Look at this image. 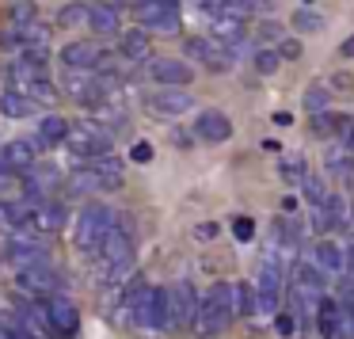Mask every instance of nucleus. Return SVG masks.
<instances>
[{
  "mask_svg": "<svg viewBox=\"0 0 354 339\" xmlns=\"http://www.w3.org/2000/svg\"><path fill=\"white\" fill-rule=\"evenodd\" d=\"M95 255H100V267H95L100 282H122V278L133 271V237H130V229H126L122 221L111 225L107 237H103L100 248H95Z\"/></svg>",
  "mask_w": 354,
  "mask_h": 339,
  "instance_id": "1",
  "label": "nucleus"
},
{
  "mask_svg": "<svg viewBox=\"0 0 354 339\" xmlns=\"http://www.w3.org/2000/svg\"><path fill=\"white\" fill-rule=\"evenodd\" d=\"M232 316H236V286L214 282L209 293L198 301V316H194L198 336H217V331H225L232 324Z\"/></svg>",
  "mask_w": 354,
  "mask_h": 339,
  "instance_id": "2",
  "label": "nucleus"
},
{
  "mask_svg": "<svg viewBox=\"0 0 354 339\" xmlns=\"http://www.w3.org/2000/svg\"><path fill=\"white\" fill-rule=\"evenodd\" d=\"M111 225H118V214L111 206H103V202H92V206L80 210L77 229H73V244H77L80 252L95 255V248H100V240L107 237Z\"/></svg>",
  "mask_w": 354,
  "mask_h": 339,
  "instance_id": "3",
  "label": "nucleus"
},
{
  "mask_svg": "<svg viewBox=\"0 0 354 339\" xmlns=\"http://www.w3.org/2000/svg\"><path fill=\"white\" fill-rule=\"evenodd\" d=\"M126 316H130L138 328H145V331H164V328H171V305H168V290L164 286H149L145 293H141L138 301H133L130 309H126Z\"/></svg>",
  "mask_w": 354,
  "mask_h": 339,
  "instance_id": "4",
  "label": "nucleus"
},
{
  "mask_svg": "<svg viewBox=\"0 0 354 339\" xmlns=\"http://www.w3.org/2000/svg\"><path fill=\"white\" fill-rule=\"evenodd\" d=\"M65 145H69V153L80 156V161H95V156L111 153V130L100 122H77L65 134Z\"/></svg>",
  "mask_w": 354,
  "mask_h": 339,
  "instance_id": "5",
  "label": "nucleus"
},
{
  "mask_svg": "<svg viewBox=\"0 0 354 339\" xmlns=\"http://www.w3.org/2000/svg\"><path fill=\"white\" fill-rule=\"evenodd\" d=\"M65 221H69V206L57 199H35L31 214H27V221L19 225L24 232H35V237H54V232L65 229Z\"/></svg>",
  "mask_w": 354,
  "mask_h": 339,
  "instance_id": "6",
  "label": "nucleus"
},
{
  "mask_svg": "<svg viewBox=\"0 0 354 339\" xmlns=\"http://www.w3.org/2000/svg\"><path fill=\"white\" fill-rule=\"evenodd\" d=\"M133 16H138V24L145 31L176 35L179 31V0H138Z\"/></svg>",
  "mask_w": 354,
  "mask_h": 339,
  "instance_id": "7",
  "label": "nucleus"
},
{
  "mask_svg": "<svg viewBox=\"0 0 354 339\" xmlns=\"http://www.w3.org/2000/svg\"><path fill=\"white\" fill-rule=\"evenodd\" d=\"M111 84H115L111 77H88V69H69L65 73V92H69L77 103H84V107H103Z\"/></svg>",
  "mask_w": 354,
  "mask_h": 339,
  "instance_id": "8",
  "label": "nucleus"
},
{
  "mask_svg": "<svg viewBox=\"0 0 354 339\" xmlns=\"http://www.w3.org/2000/svg\"><path fill=\"white\" fill-rule=\"evenodd\" d=\"M198 290L191 278H179L176 286H168V305H171V328H191L198 316Z\"/></svg>",
  "mask_w": 354,
  "mask_h": 339,
  "instance_id": "9",
  "label": "nucleus"
},
{
  "mask_svg": "<svg viewBox=\"0 0 354 339\" xmlns=\"http://www.w3.org/2000/svg\"><path fill=\"white\" fill-rule=\"evenodd\" d=\"M4 255H8V263H16V267H31V263H50V248L42 244V240L27 237L24 229L12 232V240L4 244Z\"/></svg>",
  "mask_w": 354,
  "mask_h": 339,
  "instance_id": "10",
  "label": "nucleus"
},
{
  "mask_svg": "<svg viewBox=\"0 0 354 339\" xmlns=\"http://www.w3.org/2000/svg\"><path fill=\"white\" fill-rule=\"evenodd\" d=\"M16 286L24 293H57L62 290V278H57V271L50 267V263H31V267H19L16 271Z\"/></svg>",
  "mask_w": 354,
  "mask_h": 339,
  "instance_id": "11",
  "label": "nucleus"
},
{
  "mask_svg": "<svg viewBox=\"0 0 354 339\" xmlns=\"http://www.w3.org/2000/svg\"><path fill=\"white\" fill-rule=\"evenodd\" d=\"M255 297H259L263 313H278V297H282V263L263 259L259 278H255Z\"/></svg>",
  "mask_w": 354,
  "mask_h": 339,
  "instance_id": "12",
  "label": "nucleus"
},
{
  "mask_svg": "<svg viewBox=\"0 0 354 339\" xmlns=\"http://www.w3.org/2000/svg\"><path fill=\"white\" fill-rule=\"evenodd\" d=\"M46 316H50V324H54L57 339H77V331H80V313H77V305H73L69 297H62V293L46 297Z\"/></svg>",
  "mask_w": 354,
  "mask_h": 339,
  "instance_id": "13",
  "label": "nucleus"
},
{
  "mask_svg": "<svg viewBox=\"0 0 354 339\" xmlns=\"http://www.w3.org/2000/svg\"><path fill=\"white\" fill-rule=\"evenodd\" d=\"M149 80L160 84V88H183L194 80V73H191V65L179 62V57H153V62H149Z\"/></svg>",
  "mask_w": 354,
  "mask_h": 339,
  "instance_id": "14",
  "label": "nucleus"
},
{
  "mask_svg": "<svg viewBox=\"0 0 354 339\" xmlns=\"http://www.w3.org/2000/svg\"><path fill=\"white\" fill-rule=\"evenodd\" d=\"M191 107H194V100L183 88H160V92L149 95V115H156V118H179Z\"/></svg>",
  "mask_w": 354,
  "mask_h": 339,
  "instance_id": "15",
  "label": "nucleus"
},
{
  "mask_svg": "<svg viewBox=\"0 0 354 339\" xmlns=\"http://www.w3.org/2000/svg\"><path fill=\"white\" fill-rule=\"evenodd\" d=\"M62 65L65 69H107V54H103L95 42H69V46L62 50Z\"/></svg>",
  "mask_w": 354,
  "mask_h": 339,
  "instance_id": "16",
  "label": "nucleus"
},
{
  "mask_svg": "<svg viewBox=\"0 0 354 339\" xmlns=\"http://www.w3.org/2000/svg\"><path fill=\"white\" fill-rule=\"evenodd\" d=\"M39 149H46V145L42 141H12V145H0V172L19 176V172L35 168V153Z\"/></svg>",
  "mask_w": 354,
  "mask_h": 339,
  "instance_id": "17",
  "label": "nucleus"
},
{
  "mask_svg": "<svg viewBox=\"0 0 354 339\" xmlns=\"http://www.w3.org/2000/svg\"><path fill=\"white\" fill-rule=\"evenodd\" d=\"M194 138L206 141V145H221V141L232 138V122L225 111H202L198 118H194Z\"/></svg>",
  "mask_w": 354,
  "mask_h": 339,
  "instance_id": "18",
  "label": "nucleus"
},
{
  "mask_svg": "<svg viewBox=\"0 0 354 339\" xmlns=\"http://www.w3.org/2000/svg\"><path fill=\"white\" fill-rule=\"evenodd\" d=\"M88 172L95 176V187H100V191H118V187L126 183V179H122V164H118L111 153L88 161Z\"/></svg>",
  "mask_w": 354,
  "mask_h": 339,
  "instance_id": "19",
  "label": "nucleus"
},
{
  "mask_svg": "<svg viewBox=\"0 0 354 339\" xmlns=\"http://www.w3.org/2000/svg\"><path fill=\"white\" fill-rule=\"evenodd\" d=\"M209 35H214L217 42H225V46H232V42L244 39V16H232V12H221V16L209 19Z\"/></svg>",
  "mask_w": 354,
  "mask_h": 339,
  "instance_id": "20",
  "label": "nucleus"
},
{
  "mask_svg": "<svg viewBox=\"0 0 354 339\" xmlns=\"http://www.w3.org/2000/svg\"><path fill=\"white\" fill-rule=\"evenodd\" d=\"M324 286H328V271L320 263H297V290L308 297H320Z\"/></svg>",
  "mask_w": 354,
  "mask_h": 339,
  "instance_id": "21",
  "label": "nucleus"
},
{
  "mask_svg": "<svg viewBox=\"0 0 354 339\" xmlns=\"http://www.w3.org/2000/svg\"><path fill=\"white\" fill-rule=\"evenodd\" d=\"M149 54H153V42H149L145 27L122 35V57H126V62H149Z\"/></svg>",
  "mask_w": 354,
  "mask_h": 339,
  "instance_id": "22",
  "label": "nucleus"
},
{
  "mask_svg": "<svg viewBox=\"0 0 354 339\" xmlns=\"http://www.w3.org/2000/svg\"><path fill=\"white\" fill-rule=\"evenodd\" d=\"M316 328H320L324 339H335L339 331V301L320 293V305H316Z\"/></svg>",
  "mask_w": 354,
  "mask_h": 339,
  "instance_id": "23",
  "label": "nucleus"
},
{
  "mask_svg": "<svg viewBox=\"0 0 354 339\" xmlns=\"http://www.w3.org/2000/svg\"><path fill=\"white\" fill-rule=\"evenodd\" d=\"M0 115H8V118H31L35 115V100H31V95H24L19 88L0 92Z\"/></svg>",
  "mask_w": 354,
  "mask_h": 339,
  "instance_id": "24",
  "label": "nucleus"
},
{
  "mask_svg": "<svg viewBox=\"0 0 354 339\" xmlns=\"http://www.w3.org/2000/svg\"><path fill=\"white\" fill-rule=\"evenodd\" d=\"M118 8H111V4H100L95 0L92 4V19H88V27H92L95 35H118Z\"/></svg>",
  "mask_w": 354,
  "mask_h": 339,
  "instance_id": "25",
  "label": "nucleus"
},
{
  "mask_svg": "<svg viewBox=\"0 0 354 339\" xmlns=\"http://www.w3.org/2000/svg\"><path fill=\"white\" fill-rule=\"evenodd\" d=\"M65 134H69V122L62 115H42L39 118V141L42 145H65Z\"/></svg>",
  "mask_w": 354,
  "mask_h": 339,
  "instance_id": "26",
  "label": "nucleus"
},
{
  "mask_svg": "<svg viewBox=\"0 0 354 339\" xmlns=\"http://www.w3.org/2000/svg\"><path fill=\"white\" fill-rule=\"evenodd\" d=\"M316 263H320L328 275H343L346 271V255H343V248L339 244H331V240H320L316 244Z\"/></svg>",
  "mask_w": 354,
  "mask_h": 339,
  "instance_id": "27",
  "label": "nucleus"
},
{
  "mask_svg": "<svg viewBox=\"0 0 354 339\" xmlns=\"http://www.w3.org/2000/svg\"><path fill=\"white\" fill-rule=\"evenodd\" d=\"M324 168H328L331 176H351L354 172V153L346 145H331L328 153H324Z\"/></svg>",
  "mask_w": 354,
  "mask_h": 339,
  "instance_id": "28",
  "label": "nucleus"
},
{
  "mask_svg": "<svg viewBox=\"0 0 354 339\" xmlns=\"http://www.w3.org/2000/svg\"><path fill=\"white\" fill-rule=\"evenodd\" d=\"M88 19H92V4H84V0H69L57 12V24L62 27H88Z\"/></svg>",
  "mask_w": 354,
  "mask_h": 339,
  "instance_id": "29",
  "label": "nucleus"
},
{
  "mask_svg": "<svg viewBox=\"0 0 354 339\" xmlns=\"http://www.w3.org/2000/svg\"><path fill=\"white\" fill-rule=\"evenodd\" d=\"M331 100V88H324V80H316V84L305 88V111L308 115H316V111H324Z\"/></svg>",
  "mask_w": 354,
  "mask_h": 339,
  "instance_id": "30",
  "label": "nucleus"
},
{
  "mask_svg": "<svg viewBox=\"0 0 354 339\" xmlns=\"http://www.w3.org/2000/svg\"><path fill=\"white\" fill-rule=\"evenodd\" d=\"M335 339H354V301L343 297L339 301V331Z\"/></svg>",
  "mask_w": 354,
  "mask_h": 339,
  "instance_id": "31",
  "label": "nucleus"
},
{
  "mask_svg": "<svg viewBox=\"0 0 354 339\" xmlns=\"http://www.w3.org/2000/svg\"><path fill=\"white\" fill-rule=\"evenodd\" d=\"M255 309H259V297H255V286L236 282V313H240V316H252Z\"/></svg>",
  "mask_w": 354,
  "mask_h": 339,
  "instance_id": "32",
  "label": "nucleus"
},
{
  "mask_svg": "<svg viewBox=\"0 0 354 339\" xmlns=\"http://www.w3.org/2000/svg\"><path fill=\"white\" fill-rule=\"evenodd\" d=\"M214 46H217V39H214V35H209V39H202V35H194V39H187V46H183V50L194 57V62H202V65H206V57L214 54Z\"/></svg>",
  "mask_w": 354,
  "mask_h": 339,
  "instance_id": "33",
  "label": "nucleus"
},
{
  "mask_svg": "<svg viewBox=\"0 0 354 339\" xmlns=\"http://www.w3.org/2000/svg\"><path fill=\"white\" fill-rule=\"evenodd\" d=\"M35 19H39V4H35V0H16V4H12V27L35 24Z\"/></svg>",
  "mask_w": 354,
  "mask_h": 339,
  "instance_id": "34",
  "label": "nucleus"
},
{
  "mask_svg": "<svg viewBox=\"0 0 354 339\" xmlns=\"http://www.w3.org/2000/svg\"><path fill=\"white\" fill-rule=\"evenodd\" d=\"M305 161H301V156H286L282 164H278V176L286 179V183H301V179H305Z\"/></svg>",
  "mask_w": 354,
  "mask_h": 339,
  "instance_id": "35",
  "label": "nucleus"
},
{
  "mask_svg": "<svg viewBox=\"0 0 354 339\" xmlns=\"http://www.w3.org/2000/svg\"><path fill=\"white\" fill-rule=\"evenodd\" d=\"M301 187H305V194H308V202H313V206H320L324 194H328V191H324V179L320 176H308V172H305V179H301Z\"/></svg>",
  "mask_w": 354,
  "mask_h": 339,
  "instance_id": "36",
  "label": "nucleus"
},
{
  "mask_svg": "<svg viewBox=\"0 0 354 339\" xmlns=\"http://www.w3.org/2000/svg\"><path fill=\"white\" fill-rule=\"evenodd\" d=\"M278 62H282V57H278V50H259V54H255V73L270 77V73L278 69Z\"/></svg>",
  "mask_w": 354,
  "mask_h": 339,
  "instance_id": "37",
  "label": "nucleus"
},
{
  "mask_svg": "<svg viewBox=\"0 0 354 339\" xmlns=\"http://www.w3.org/2000/svg\"><path fill=\"white\" fill-rule=\"evenodd\" d=\"M320 24H324V19L320 16H316V12H297V16H293V27H297V31H320Z\"/></svg>",
  "mask_w": 354,
  "mask_h": 339,
  "instance_id": "38",
  "label": "nucleus"
},
{
  "mask_svg": "<svg viewBox=\"0 0 354 339\" xmlns=\"http://www.w3.org/2000/svg\"><path fill=\"white\" fill-rule=\"evenodd\" d=\"M232 237L244 240V244H248V240H255V221H252V217H236V221H232Z\"/></svg>",
  "mask_w": 354,
  "mask_h": 339,
  "instance_id": "39",
  "label": "nucleus"
},
{
  "mask_svg": "<svg viewBox=\"0 0 354 339\" xmlns=\"http://www.w3.org/2000/svg\"><path fill=\"white\" fill-rule=\"evenodd\" d=\"M274 331L282 339H290L293 331H297V316H290V313H274Z\"/></svg>",
  "mask_w": 354,
  "mask_h": 339,
  "instance_id": "40",
  "label": "nucleus"
},
{
  "mask_svg": "<svg viewBox=\"0 0 354 339\" xmlns=\"http://www.w3.org/2000/svg\"><path fill=\"white\" fill-rule=\"evenodd\" d=\"M278 57H282V62H297V57H301V42L297 39H286L282 46H278Z\"/></svg>",
  "mask_w": 354,
  "mask_h": 339,
  "instance_id": "41",
  "label": "nucleus"
},
{
  "mask_svg": "<svg viewBox=\"0 0 354 339\" xmlns=\"http://www.w3.org/2000/svg\"><path fill=\"white\" fill-rule=\"evenodd\" d=\"M217 225L214 221H202V225H194V240H202V244H209V240H217Z\"/></svg>",
  "mask_w": 354,
  "mask_h": 339,
  "instance_id": "42",
  "label": "nucleus"
},
{
  "mask_svg": "<svg viewBox=\"0 0 354 339\" xmlns=\"http://www.w3.org/2000/svg\"><path fill=\"white\" fill-rule=\"evenodd\" d=\"M130 156L138 164H149V161H153V145H149V141H138V145L130 149Z\"/></svg>",
  "mask_w": 354,
  "mask_h": 339,
  "instance_id": "43",
  "label": "nucleus"
},
{
  "mask_svg": "<svg viewBox=\"0 0 354 339\" xmlns=\"http://www.w3.org/2000/svg\"><path fill=\"white\" fill-rule=\"evenodd\" d=\"M331 92H339V95H346L351 92V77H343V73H339L335 80H331Z\"/></svg>",
  "mask_w": 354,
  "mask_h": 339,
  "instance_id": "44",
  "label": "nucleus"
},
{
  "mask_svg": "<svg viewBox=\"0 0 354 339\" xmlns=\"http://www.w3.org/2000/svg\"><path fill=\"white\" fill-rule=\"evenodd\" d=\"M274 35H278V27H274V24H270V19H267V24L259 27V39H274Z\"/></svg>",
  "mask_w": 354,
  "mask_h": 339,
  "instance_id": "45",
  "label": "nucleus"
},
{
  "mask_svg": "<svg viewBox=\"0 0 354 339\" xmlns=\"http://www.w3.org/2000/svg\"><path fill=\"white\" fill-rule=\"evenodd\" d=\"M343 145H346V149H351V153H354V122H351V126H346V130H343Z\"/></svg>",
  "mask_w": 354,
  "mask_h": 339,
  "instance_id": "46",
  "label": "nucleus"
},
{
  "mask_svg": "<svg viewBox=\"0 0 354 339\" xmlns=\"http://www.w3.org/2000/svg\"><path fill=\"white\" fill-rule=\"evenodd\" d=\"M282 210H286V214H297V199H293V194H290V199H282Z\"/></svg>",
  "mask_w": 354,
  "mask_h": 339,
  "instance_id": "47",
  "label": "nucleus"
},
{
  "mask_svg": "<svg viewBox=\"0 0 354 339\" xmlns=\"http://www.w3.org/2000/svg\"><path fill=\"white\" fill-rule=\"evenodd\" d=\"M263 149H267V153H278V149H282V141H274V138H267V141H263Z\"/></svg>",
  "mask_w": 354,
  "mask_h": 339,
  "instance_id": "48",
  "label": "nucleus"
},
{
  "mask_svg": "<svg viewBox=\"0 0 354 339\" xmlns=\"http://www.w3.org/2000/svg\"><path fill=\"white\" fill-rule=\"evenodd\" d=\"M274 122H278V126H290V122H293V115H286V111H278V115H274Z\"/></svg>",
  "mask_w": 354,
  "mask_h": 339,
  "instance_id": "49",
  "label": "nucleus"
},
{
  "mask_svg": "<svg viewBox=\"0 0 354 339\" xmlns=\"http://www.w3.org/2000/svg\"><path fill=\"white\" fill-rule=\"evenodd\" d=\"M346 267H351V271H354V244H351V248H346Z\"/></svg>",
  "mask_w": 354,
  "mask_h": 339,
  "instance_id": "50",
  "label": "nucleus"
},
{
  "mask_svg": "<svg viewBox=\"0 0 354 339\" xmlns=\"http://www.w3.org/2000/svg\"><path fill=\"white\" fill-rule=\"evenodd\" d=\"M343 54H346V57L354 54V39H346V42H343Z\"/></svg>",
  "mask_w": 354,
  "mask_h": 339,
  "instance_id": "51",
  "label": "nucleus"
},
{
  "mask_svg": "<svg viewBox=\"0 0 354 339\" xmlns=\"http://www.w3.org/2000/svg\"><path fill=\"white\" fill-rule=\"evenodd\" d=\"M12 339H35L31 331H12Z\"/></svg>",
  "mask_w": 354,
  "mask_h": 339,
  "instance_id": "52",
  "label": "nucleus"
},
{
  "mask_svg": "<svg viewBox=\"0 0 354 339\" xmlns=\"http://www.w3.org/2000/svg\"><path fill=\"white\" fill-rule=\"evenodd\" d=\"M100 4H111V8H122L126 0H100Z\"/></svg>",
  "mask_w": 354,
  "mask_h": 339,
  "instance_id": "53",
  "label": "nucleus"
},
{
  "mask_svg": "<svg viewBox=\"0 0 354 339\" xmlns=\"http://www.w3.org/2000/svg\"><path fill=\"white\" fill-rule=\"evenodd\" d=\"M252 4H259V0H252Z\"/></svg>",
  "mask_w": 354,
  "mask_h": 339,
  "instance_id": "54",
  "label": "nucleus"
}]
</instances>
